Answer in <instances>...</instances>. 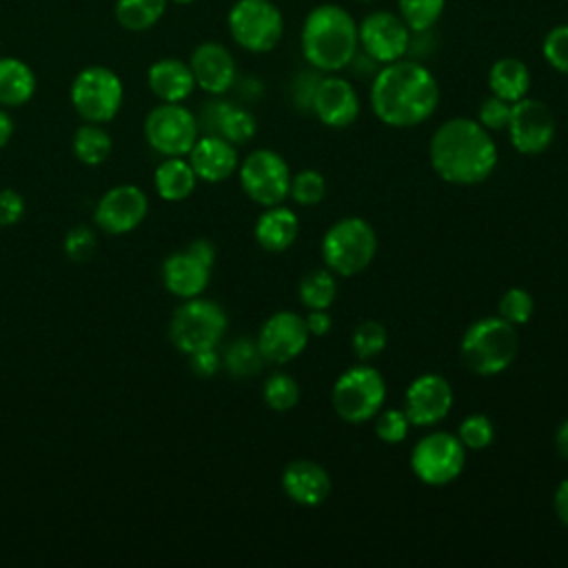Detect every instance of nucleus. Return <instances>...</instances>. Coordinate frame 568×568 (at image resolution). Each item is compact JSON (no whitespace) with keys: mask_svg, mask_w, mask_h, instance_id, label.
I'll use <instances>...</instances> for the list:
<instances>
[{"mask_svg":"<svg viewBox=\"0 0 568 568\" xmlns=\"http://www.w3.org/2000/svg\"><path fill=\"white\" fill-rule=\"evenodd\" d=\"M439 102L435 75L415 58L382 64L371 84V109L388 126L408 129L428 120Z\"/></svg>","mask_w":568,"mask_h":568,"instance_id":"nucleus-1","label":"nucleus"},{"mask_svg":"<svg viewBox=\"0 0 568 568\" xmlns=\"http://www.w3.org/2000/svg\"><path fill=\"white\" fill-rule=\"evenodd\" d=\"M435 173L457 186H473L490 178L497 146L488 129L470 118H450L437 126L428 146Z\"/></svg>","mask_w":568,"mask_h":568,"instance_id":"nucleus-2","label":"nucleus"},{"mask_svg":"<svg viewBox=\"0 0 568 568\" xmlns=\"http://www.w3.org/2000/svg\"><path fill=\"white\" fill-rule=\"evenodd\" d=\"M304 60L317 71H342L357 53V22L339 4L315 7L302 24Z\"/></svg>","mask_w":568,"mask_h":568,"instance_id":"nucleus-3","label":"nucleus"},{"mask_svg":"<svg viewBox=\"0 0 568 568\" xmlns=\"http://www.w3.org/2000/svg\"><path fill=\"white\" fill-rule=\"evenodd\" d=\"M519 351L517 328L504 317H479L473 322L459 344L462 362L468 371L481 377L506 371Z\"/></svg>","mask_w":568,"mask_h":568,"instance_id":"nucleus-4","label":"nucleus"},{"mask_svg":"<svg viewBox=\"0 0 568 568\" xmlns=\"http://www.w3.org/2000/svg\"><path fill=\"white\" fill-rule=\"evenodd\" d=\"M377 253L375 229L362 217L337 220L322 237L324 266L337 275L362 273Z\"/></svg>","mask_w":568,"mask_h":568,"instance_id":"nucleus-5","label":"nucleus"},{"mask_svg":"<svg viewBox=\"0 0 568 568\" xmlns=\"http://www.w3.org/2000/svg\"><path fill=\"white\" fill-rule=\"evenodd\" d=\"M226 333V313L224 308L204 297H189L184 300L171 315L169 322V337L178 351L184 355L215 348Z\"/></svg>","mask_w":568,"mask_h":568,"instance_id":"nucleus-6","label":"nucleus"},{"mask_svg":"<svg viewBox=\"0 0 568 568\" xmlns=\"http://www.w3.org/2000/svg\"><path fill=\"white\" fill-rule=\"evenodd\" d=\"M386 399V382L375 366L366 362L346 368L333 384L331 404L348 424H362L375 417Z\"/></svg>","mask_w":568,"mask_h":568,"instance_id":"nucleus-7","label":"nucleus"},{"mask_svg":"<svg viewBox=\"0 0 568 568\" xmlns=\"http://www.w3.org/2000/svg\"><path fill=\"white\" fill-rule=\"evenodd\" d=\"M71 104L84 122H111L124 100L120 75L102 64H89L75 73L69 89Z\"/></svg>","mask_w":568,"mask_h":568,"instance_id":"nucleus-8","label":"nucleus"},{"mask_svg":"<svg viewBox=\"0 0 568 568\" xmlns=\"http://www.w3.org/2000/svg\"><path fill=\"white\" fill-rule=\"evenodd\" d=\"M229 33L251 53L273 51L284 33V18L271 0H235L226 16Z\"/></svg>","mask_w":568,"mask_h":568,"instance_id":"nucleus-9","label":"nucleus"},{"mask_svg":"<svg viewBox=\"0 0 568 568\" xmlns=\"http://www.w3.org/2000/svg\"><path fill=\"white\" fill-rule=\"evenodd\" d=\"M466 464V448L457 435L435 430L424 435L410 450V468L426 486H446L455 481Z\"/></svg>","mask_w":568,"mask_h":568,"instance_id":"nucleus-10","label":"nucleus"},{"mask_svg":"<svg viewBox=\"0 0 568 568\" xmlns=\"http://www.w3.org/2000/svg\"><path fill=\"white\" fill-rule=\"evenodd\" d=\"M144 138L164 158L186 155L200 138V124L182 102H160L144 118Z\"/></svg>","mask_w":568,"mask_h":568,"instance_id":"nucleus-11","label":"nucleus"},{"mask_svg":"<svg viewBox=\"0 0 568 568\" xmlns=\"http://www.w3.org/2000/svg\"><path fill=\"white\" fill-rule=\"evenodd\" d=\"M291 178L286 160L271 149H255L240 164L242 191L264 209L282 204L288 197Z\"/></svg>","mask_w":568,"mask_h":568,"instance_id":"nucleus-12","label":"nucleus"},{"mask_svg":"<svg viewBox=\"0 0 568 568\" xmlns=\"http://www.w3.org/2000/svg\"><path fill=\"white\" fill-rule=\"evenodd\" d=\"M410 29L399 18V13L379 9L371 11L357 24V42L366 55L379 64L395 62L408 53Z\"/></svg>","mask_w":568,"mask_h":568,"instance_id":"nucleus-13","label":"nucleus"},{"mask_svg":"<svg viewBox=\"0 0 568 568\" xmlns=\"http://www.w3.org/2000/svg\"><path fill=\"white\" fill-rule=\"evenodd\" d=\"M506 131L515 151L524 155H537L552 144L557 126L552 111L541 100L526 95L513 102Z\"/></svg>","mask_w":568,"mask_h":568,"instance_id":"nucleus-14","label":"nucleus"},{"mask_svg":"<svg viewBox=\"0 0 568 568\" xmlns=\"http://www.w3.org/2000/svg\"><path fill=\"white\" fill-rule=\"evenodd\" d=\"M149 213V197L135 184H118L109 189L95 204V226L109 235L135 231Z\"/></svg>","mask_w":568,"mask_h":568,"instance_id":"nucleus-15","label":"nucleus"},{"mask_svg":"<svg viewBox=\"0 0 568 568\" xmlns=\"http://www.w3.org/2000/svg\"><path fill=\"white\" fill-rule=\"evenodd\" d=\"M308 337L311 333L302 315L293 311H277L264 320L255 342L264 362L286 364L306 348Z\"/></svg>","mask_w":568,"mask_h":568,"instance_id":"nucleus-16","label":"nucleus"},{"mask_svg":"<svg viewBox=\"0 0 568 568\" xmlns=\"http://www.w3.org/2000/svg\"><path fill=\"white\" fill-rule=\"evenodd\" d=\"M453 406V386L437 373L415 377L404 393V413L413 426L439 424Z\"/></svg>","mask_w":568,"mask_h":568,"instance_id":"nucleus-17","label":"nucleus"},{"mask_svg":"<svg viewBox=\"0 0 568 568\" xmlns=\"http://www.w3.org/2000/svg\"><path fill=\"white\" fill-rule=\"evenodd\" d=\"M311 113L331 129L351 126L359 115V98L353 84L339 75H322Z\"/></svg>","mask_w":568,"mask_h":568,"instance_id":"nucleus-18","label":"nucleus"},{"mask_svg":"<svg viewBox=\"0 0 568 568\" xmlns=\"http://www.w3.org/2000/svg\"><path fill=\"white\" fill-rule=\"evenodd\" d=\"M189 67L195 78V87L211 95L226 93L237 80V67L231 51L222 42H202L193 49Z\"/></svg>","mask_w":568,"mask_h":568,"instance_id":"nucleus-19","label":"nucleus"},{"mask_svg":"<svg viewBox=\"0 0 568 568\" xmlns=\"http://www.w3.org/2000/svg\"><path fill=\"white\" fill-rule=\"evenodd\" d=\"M197 124L200 133L220 135L235 146L246 144L257 131V122L248 109H242L222 98H213L202 106Z\"/></svg>","mask_w":568,"mask_h":568,"instance_id":"nucleus-20","label":"nucleus"},{"mask_svg":"<svg viewBox=\"0 0 568 568\" xmlns=\"http://www.w3.org/2000/svg\"><path fill=\"white\" fill-rule=\"evenodd\" d=\"M186 160L191 162L197 180H204L211 184L224 182L240 166L235 144H231L220 135H200L191 146V151L186 153Z\"/></svg>","mask_w":568,"mask_h":568,"instance_id":"nucleus-21","label":"nucleus"},{"mask_svg":"<svg viewBox=\"0 0 568 568\" xmlns=\"http://www.w3.org/2000/svg\"><path fill=\"white\" fill-rule=\"evenodd\" d=\"M282 490L300 506H320L331 493V475L317 462L295 459L282 473Z\"/></svg>","mask_w":568,"mask_h":568,"instance_id":"nucleus-22","label":"nucleus"},{"mask_svg":"<svg viewBox=\"0 0 568 568\" xmlns=\"http://www.w3.org/2000/svg\"><path fill=\"white\" fill-rule=\"evenodd\" d=\"M211 280V266L197 260L189 248L175 251L162 262V282L175 297H197Z\"/></svg>","mask_w":568,"mask_h":568,"instance_id":"nucleus-23","label":"nucleus"},{"mask_svg":"<svg viewBox=\"0 0 568 568\" xmlns=\"http://www.w3.org/2000/svg\"><path fill=\"white\" fill-rule=\"evenodd\" d=\"M146 82L160 102H184L195 89V78L189 62L178 58L155 60L146 71Z\"/></svg>","mask_w":568,"mask_h":568,"instance_id":"nucleus-24","label":"nucleus"},{"mask_svg":"<svg viewBox=\"0 0 568 568\" xmlns=\"http://www.w3.org/2000/svg\"><path fill=\"white\" fill-rule=\"evenodd\" d=\"M297 231H300L297 215L282 204L266 206V211L255 222V240L264 251H271V253L286 251L295 242Z\"/></svg>","mask_w":568,"mask_h":568,"instance_id":"nucleus-25","label":"nucleus"},{"mask_svg":"<svg viewBox=\"0 0 568 568\" xmlns=\"http://www.w3.org/2000/svg\"><path fill=\"white\" fill-rule=\"evenodd\" d=\"M197 184V175L191 162L184 155L164 158L153 173V186L158 195L166 202H182L186 200Z\"/></svg>","mask_w":568,"mask_h":568,"instance_id":"nucleus-26","label":"nucleus"},{"mask_svg":"<svg viewBox=\"0 0 568 568\" xmlns=\"http://www.w3.org/2000/svg\"><path fill=\"white\" fill-rule=\"evenodd\" d=\"M36 87V73L24 60L11 55L0 58V106L27 104L33 98Z\"/></svg>","mask_w":568,"mask_h":568,"instance_id":"nucleus-27","label":"nucleus"},{"mask_svg":"<svg viewBox=\"0 0 568 568\" xmlns=\"http://www.w3.org/2000/svg\"><path fill=\"white\" fill-rule=\"evenodd\" d=\"M488 89L493 95L513 104L528 95L530 71L519 58H499L488 71Z\"/></svg>","mask_w":568,"mask_h":568,"instance_id":"nucleus-28","label":"nucleus"},{"mask_svg":"<svg viewBox=\"0 0 568 568\" xmlns=\"http://www.w3.org/2000/svg\"><path fill=\"white\" fill-rule=\"evenodd\" d=\"M71 149H73V155L82 164L98 166V164L109 160L111 149H113V140H111L109 131L102 124L84 122L82 126L75 129L73 140H71Z\"/></svg>","mask_w":568,"mask_h":568,"instance_id":"nucleus-29","label":"nucleus"},{"mask_svg":"<svg viewBox=\"0 0 568 568\" xmlns=\"http://www.w3.org/2000/svg\"><path fill=\"white\" fill-rule=\"evenodd\" d=\"M169 0H115L113 13L122 29L126 31H149L160 22L166 11Z\"/></svg>","mask_w":568,"mask_h":568,"instance_id":"nucleus-30","label":"nucleus"},{"mask_svg":"<svg viewBox=\"0 0 568 568\" xmlns=\"http://www.w3.org/2000/svg\"><path fill=\"white\" fill-rule=\"evenodd\" d=\"M222 366L229 371L231 377L244 379V377H253L255 373L262 371L264 357H262L255 339L237 337L226 346V351L222 355Z\"/></svg>","mask_w":568,"mask_h":568,"instance_id":"nucleus-31","label":"nucleus"},{"mask_svg":"<svg viewBox=\"0 0 568 568\" xmlns=\"http://www.w3.org/2000/svg\"><path fill=\"white\" fill-rule=\"evenodd\" d=\"M300 302L311 308H328L337 295V282L331 268H315L308 271L297 286Z\"/></svg>","mask_w":568,"mask_h":568,"instance_id":"nucleus-32","label":"nucleus"},{"mask_svg":"<svg viewBox=\"0 0 568 568\" xmlns=\"http://www.w3.org/2000/svg\"><path fill=\"white\" fill-rule=\"evenodd\" d=\"M262 397L271 410L286 413L300 402V384L288 373H271L262 386Z\"/></svg>","mask_w":568,"mask_h":568,"instance_id":"nucleus-33","label":"nucleus"},{"mask_svg":"<svg viewBox=\"0 0 568 568\" xmlns=\"http://www.w3.org/2000/svg\"><path fill=\"white\" fill-rule=\"evenodd\" d=\"M446 0H397V13L410 31H430L442 18Z\"/></svg>","mask_w":568,"mask_h":568,"instance_id":"nucleus-34","label":"nucleus"},{"mask_svg":"<svg viewBox=\"0 0 568 568\" xmlns=\"http://www.w3.org/2000/svg\"><path fill=\"white\" fill-rule=\"evenodd\" d=\"M386 342H388V333H386L384 324L377 322V320L359 322L357 328L353 331V337H351L353 353L362 362H368V359L377 357L386 348Z\"/></svg>","mask_w":568,"mask_h":568,"instance_id":"nucleus-35","label":"nucleus"},{"mask_svg":"<svg viewBox=\"0 0 568 568\" xmlns=\"http://www.w3.org/2000/svg\"><path fill=\"white\" fill-rule=\"evenodd\" d=\"M326 195V180L315 169H304L291 178V191L288 197L297 202L300 206H315Z\"/></svg>","mask_w":568,"mask_h":568,"instance_id":"nucleus-36","label":"nucleus"},{"mask_svg":"<svg viewBox=\"0 0 568 568\" xmlns=\"http://www.w3.org/2000/svg\"><path fill=\"white\" fill-rule=\"evenodd\" d=\"M457 437L466 450H484L495 439V426L486 415H468L462 419Z\"/></svg>","mask_w":568,"mask_h":568,"instance_id":"nucleus-37","label":"nucleus"},{"mask_svg":"<svg viewBox=\"0 0 568 568\" xmlns=\"http://www.w3.org/2000/svg\"><path fill=\"white\" fill-rule=\"evenodd\" d=\"M532 313H535V300H532V295L528 291H524L519 286L508 288L499 297V317H504L513 326L530 322Z\"/></svg>","mask_w":568,"mask_h":568,"instance_id":"nucleus-38","label":"nucleus"},{"mask_svg":"<svg viewBox=\"0 0 568 568\" xmlns=\"http://www.w3.org/2000/svg\"><path fill=\"white\" fill-rule=\"evenodd\" d=\"M375 435L386 442V444H399L408 437V430H410V419L406 417L404 408H388V410H382L375 415Z\"/></svg>","mask_w":568,"mask_h":568,"instance_id":"nucleus-39","label":"nucleus"},{"mask_svg":"<svg viewBox=\"0 0 568 568\" xmlns=\"http://www.w3.org/2000/svg\"><path fill=\"white\" fill-rule=\"evenodd\" d=\"M541 53L555 71L568 75V24H557L544 36Z\"/></svg>","mask_w":568,"mask_h":568,"instance_id":"nucleus-40","label":"nucleus"},{"mask_svg":"<svg viewBox=\"0 0 568 568\" xmlns=\"http://www.w3.org/2000/svg\"><path fill=\"white\" fill-rule=\"evenodd\" d=\"M64 255L71 262H87L98 248V237L89 226H73L64 235Z\"/></svg>","mask_w":568,"mask_h":568,"instance_id":"nucleus-41","label":"nucleus"},{"mask_svg":"<svg viewBox=\"0 0 568 568\" xmlns=\"http://www.w3.org/2000/svg\"><path fill=\"white\" fill-rule=\"evenodd\" d=\"M510 102L490 95L479 104V113H477V122L488 129V131H504L508 126L510 120Z\"/></svg>","mask_w":568,"mask_h":568,"instance_id":"nucleus-42","label":"nucleus"},{"mask_svg":"<svg viewBox=\"0 0 568 568\" xmlns=\"http://www.w3.org/2000/svg\"><path fill=\"white\" fill-rule=\"evenodd\" d=\"M322 80V71L317 69H308V71H302L295 75L293 80V87H291V100L293 104L304 111V113H311L313 109V95H315V89Z\"/></svg>","mask_w":568,"mask_h":568,"instance_id":"nucleus-43","label":"nucleus"},{"mask_svg":"<svg viewBox=\"0 0 568 568\" xmlns=\"http://www.w3.org/2000/svg\"><path fill=\"white\" fill-rule=\"evenodd\" d=\"M24 215V200L13 189H0V226H13Z\"/></svg>","mask_w":568,"mask_h":568,"instance_id":"nucleus-44","label":"nucleus"},{"mask_svg":"<svg viewBox=\"0 0 568 568\" xmlns=\"http://www.w3.org/2000/svg\"><path fill=\"white\" fill-rule=\"evenodd\" d=\"M186 357H189L191 373L197 377H213L222 366V357L217 355L215 348H202V351L189 353Z\"/></svg>","mask_w":568,"mask_h":568,"instance_id":"nucleus-45","label":"nucleus"},{"mask_svg":"<svg viewBox=\"0 0 568 568\" xmlns=\"http://www.w3.org/2000/svg\"><path fill=\"white\" fill-rule=\"evenodd\" d=\"M304 322H306L308 333L315 335V337L326 335V333L331 331V326H333V320H331L328 308H311L308 315L304 317Z\"/></svg>","mask_w":568,"mask_h":568,"instance_id":"nucleus-46","label":"nucleus"},{"mask_svg":"<svg viewBox=\"0 0 568 568\" xmlns=\"http://www.w3.org/2000/svg\"><path fill=\"white\" fill-rule=\"evenodd\" d=\"M552 508H555L557 519H559L564 526H568V477L557 486L555 497H552Z\"/></svg>","mask_w":568,"mask_h":568,"instance_id":"nucleus-47","label":"nucleus"},{"mask_svg":"<svg viewBox=\"0 0 568 568\" xmlns=\"http://www.w3.org/2000/svg\"><path fill=\"white\" fill-rule=\"evenodd\" d=\"M186 248H189L197 260H202L204 264H209V266L215 264V246H213V242L200 237V240H193Z\"/></svg>","mask_w":568,"mask_h":568,"instance_id":"nucleus-48","label":"nucleus"},{"mask_svg":"<svg viewBox=\"0 0 568 568\" xmlns=\"http://www.w3.org/2000/svg\"><path fill=\"white\" fill-rule=\"evenodd\" d=\"M11 135H13V120L4 109H0V149L9 144Z\"/></svg>","mask_w":568,"mask_h":568,"instance_id":"nucleus-49","label":"nucleus"},{"mask_svg":"<svg viewBox=\"0 0 568 568\" xmlns=\"http://www.w3.org/2000/svg\"><path fill=\"white\" fill-rule=\"evenodd\" d=\"M555 446L561 457L568 459V419H564L555 430Z\"/></svg>","mask_w":568,"mask_h":568,"instance_id":"nucleus-50","label":"nucleus"},{"mask_svg":"<svg viewBox=\"0 0 568 568\" xmlns=\"http://www.w3.org/2000/svg\"><path fill=\"white\" fill-rule=\"evenodd\" d=\"M169 2H175V4H191V2H195V0H169Z\"/></svg>","mask_w":568,"mask_h":568,"instance_id":"nucleus-51","label":"nucleus"},{"mask_svg":"<svg viewBox=\"0 0 568 568\" xmlns=\"http://www.w3.org/2000/svg\"><path fill=\"white\" fill-rule=\"evenodd\" d=\"M359 2H373V0H359Z\"/></svg>","mask_w":568,"mask_h":568,"instance_id":"nucleus-52","label":"nucleus"},{"mask_svg":"<svg viewBox=\"0 0 568 568\" xmlns=\"http://www.w3.org/2000/svg\"><path fill=\"white\" fill-rule=\"evenodd\" d=\"M0 42H2V40H0Z\"/></svg>","mask_w":568,"mask_h":568,"instance_id":"nucleus-53","label":"nucleus"}]
</instances>
